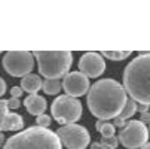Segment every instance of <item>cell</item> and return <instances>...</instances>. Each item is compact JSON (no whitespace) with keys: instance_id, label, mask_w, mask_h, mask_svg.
<instances>
[{"instance_id":"ac0fdd59","label":"cell","mask_w":150,"mask_h":149,"mask_svg":"<svg viewBox=\"0 0 150 149\" xmlns=\"http://www.w3.org/2000/svg\"><path fill=\"white\" fill-rule=\"evenodd\" d=\"M100 143H101L105 149H116V148H117V143H119V139L115 137V136H113V137H107V139L103 137Z\"/></svg>"},{"instance_id":"6da1fadb","label":"cell","mask_w":150,"mask_h":149,"mask_svg":"<svg viewBox=\"0 0 150 149\" xmlns=\"http://www.w3.org/2000/svg\"><path fill=\"white\" fill-rule=\"evenodd\" d=\"M128 101L126 90L115 79L97 81L86 97L89 112L101 121L120 116Z\"/></svg>"},{"instance_id":"2e32d148","label":"cell","mask_w":150,"mask_h":149,"mask_svg":"<svg viewBox=\"0 0 150 149\" xmlns=\"http://www.w3.org/2000/svg\"><path fill=\"white\" fill-rule=\"evenodd\" d=\"M101 54H103L105 58H109V60L120 61V60L128 58L132 52H131V51H101Z\"/></svg>"},{"instance_id":"d4e9b609","label":"cell","mask_w":150,"mask_h":149,"mask_svg":"<svg viewBox=\"0 0 150 149\" xmlns=\"http://www.w3.org/2000/svg\"><path fill=\"white\" fill-rule=\"evenodd\" d=\"M0 88H2V90H0V94H5L6 93V82L3 81V79H0Z\"/></svg>"},{"instance_id":"cb8c5ba5","label":"cell","mask_w":150,"mask_h":149,"mask_svg":"<svg viewBox=\"0 0 150 149\" xmlns=\"http://www.w3.org/2000/svg\"><path fill=\"white\" fill-rule=\"evenodd\" d=\"M140 121H143L144 124H146V122H149V124H150V112H147V113H143Z\"/></svg>"},{"instance_id":"8992f818","label":"cell","mask_w":150,"mask_h":149,"mask_svg":"<svg viewBox=\"0 0 150 149\" xmlns=\"http://www.w3.org/2000/svg\"><path fill=\"white\" fill-rule=\"evenodd\" d=\"M3 67L11 76H27L34 66V54L30 51H9L3 57Z\"/></svg>"},{"instance_id":"603a6c76","label":"cell","mask_w":150,"mask_h":149,"mask_svg":"<svg viewBox=\"0 0 150 149\" xmlns=\"http://www.w3.org/2000/svg\"><path fill=\"white\" fill-rule=\"evenodd\" d=\"M138 112H141V115L150 112V111H149V106H147V104H140V106H138Z\"/></svg>"},{"instance_id":"e0dca14e","label":"cell","mask_w":150,"mask_h":149,"mask_svg":"<svg viewBox=\"0 0 150 149\" xmlns=\"http://www.w3.org/2000/svg\"><path fill=\"white\" fill-rule=\"evenodd\" d=\"M137 111H138V104H137V101L132 100V98H128L125 109H123V112L120 113V118H123V119H129Z\"/></svg>"},{"instance_id":"3957f363","label":"cell","mask_w":150,"mask_h":149,"mask_svg":"<svg viewBox=\"0 0 150 149\" xmlns=\"http://www.w3.org/2000/svg\"><path fill=\"white\" fill-rule=\"evenodd\" d=\"M61 145L57 133L36 125L11 136L3 149H61Z\"/></svg>"},{"instance_id":"d6986e66","label":"cell","mask_w":150,"mask_h":149,"mask_svg":"<svg viewBox=\"0 0 150 149\" xmlns=\"http://www.w3.org/2000/svg\"><path fill=\"white\" fill-rule=\"evenodd\" d=\"M36 124L39 125V127H43V128H48V125L51 124V116L49 115H40V116H37L36 118Z\"/></svg>"},{"instance_id":"5bb4252c","label":"cell","mask_w":150,"mask_h":149,"mask_svg":"<svg viewBox=\"0 0 150 149\" xmlns=\"http://www.w3.org/2000/svg\"><path fill=\"white\" fill-rule=\"evenodd\" d=\"M62 82H59V79H46L43 82V91L49 96H55L61 91Z\"/></svg>"},{"instance_id":"4316f807","label":"cell","mask_w":150,"mask_h":149,"mask_svg":"<svg viewBox=\"0 0 150 149\" xmlns=\"http://www.w3.org/2000/svg\"><path fill=\"white\" fill-rule=\"evenodd\" d=\"M141 149H150V143H147V145H144Z\"/></svg>"},{"instance_id":"5b68a950","label":"cell","mask_w":150,"mask_h":149,"mask_svg":"<svg viewBox=\"0 0 150 149\" xmlns=\"http://www.w3.org/2000/svg\"><path fill=\"white\" fill-rule=\"evenodd\" d=\"M51 113L58 124H76L82 116V103L70 96H58L51 104Z\"/></svg>"},{"instance_id":"484cf974","label":"cell","mask_w":150,"mask_h":149,"mask_svg":"<svg viewBox=\"0 0 150 149\" xmlns=\"http://www.w3.org/2000/svg\"><path fill=\"white\" fill-rule=\"evenodd\" d=\"M91 149H105L101 143H98V142H95V143H92L91 145Z\"/></svg>"},{"instance_id":"44dd1931","label":"cell","mask_w":150,"mask_h":149,"mask_svg":"<svg viewBox=\"0 0 150 149\" xmlns=\"http://www.w3.org/2000/svg\"><path fill=\"white\" fill-rule=\"evenodd\" d=\"M23 88H21V87H13L12 90H11V96L13 97V98H19L21 96H23Z\"/></svg>"},{"instance_id":"7c38bea8","label":"cell","mask_w":150,"mask_h":149,"mask_svg":"<svg viewBox=\"0 0 150 149\" xmlns=\"http://www.w3.org/2000/svg\"><path fill=\"white\" fill-rule=\"evenodd\" d=\"M24 106L25 109L34 115V116H40L43 115V112L46 111L48 104H46V100L43 97H40L39 94H31V96H27V98L24 100Z\"/></svg>"},{"instance_id":"9a60e30c","label":"cell","mask_w":150,"mask_h":149,"mask_svg":"<svg viewBox=\"0 0 150 149\" xmlns=\"http://www.w3.org/2000/svg\"><path fill=\"white\" fill-rule=\"evenodd\" d=\"M95 128H97V131H100L101 136L105 137V139L115 136V125L110 124V122H104V121L98 119V122L95 124Z\"/></svg>"},{"instance_id":"4fadbf2b","label":"cell","mask_w":150,"mask_h":149,"mask_svg":"<svg viewBox=\"0 0 150 149\" xmlns=\"http://www.w3.org/2000/svg\"><path fill=\"white\" fill-rule=\"evenodd\" d=\"M21 88H23L24 91H27L28 96L37 94V91L40 88H43V82H42L39 75L30 73V75H27V76H24L23 79H21Z\"/></svg>"},{"instance_id":"8fae6325","label":"cell","mask_w":150,"mask_h":149,"mask_svg":"<svg viewBox=\"0 0 150 149\" xmlns=\"http://www.w3.org/2000/svg\"><path fill=\"white\" fill-rule=\"evenodd\" d=\"M0 108H2V121H0L2 131H15V130L23 128L24 127L23 116L13 112H9L8 100H0Z\"/></svg>"},{"instance_id":"277c9868","label":"cell","mask_w":150,"mask_h":149,"mask_svg":"<svg viewBox=\"0 0 150 149\" xmlns=\"http://www.w3.org/2000/svg\"><path fill=\"white\" fill-rule=\"evenodd\" d=\"M37 67L42 76L48 79H58L69 75L73 63L70 51H34Z\"/></svg>"},{"instance_id":"7402d4cb","label":"cell","mask_w":150,"mask_h":149,"mask_svg":"<svg viewBox=\"0 0 150 149\" xmlns=\"http://www.w3.org/2000/svg\"><path fill=\"white\" fill-rule=\"evenodd\" d=\"M113 125H115V127H119V128L122 130L123 127L126 125V122H125V119H123V118L117 116V118H115V121H113Z\"/></svg>"},{"instance_id":"52a82bcc","label":"cell","mask_w":150,"mask_h":149,"mask_svg":"<svg viewBox=\"0 0 150 149\" xmlns=\"http://www.w3.org/2000/svg\"><path fill=\"white\" fill-rule=\"evenodd\" d=\"M149 130L147 125L140 121V119H134L126 122V125L119 131V143L123 145V148L126 149H138L143 148L144 145H147V139H149Z\"/></svg>"},{"instance_id":"ffe728a7","label":"cell","mask_w":150,"mask_h":149,"mask_svg":"<svg viewBox=\"0 0 150 149\" xmlns=\"http://www.w3.org/2000/svg\"><path fill=\"white\" fill-rule=\"evenodd\" d=\"M19 98H13V97H11L9 100H8V106H9V109H18L19 108Z\"/></svg>"},{"instance_id":"9c48e42d","label":"cell","mask_w":150,"mask_h":149,"mask_svg":"<svg viewBox=\"0 0 150 149\" xmlns=\"http://www.w3.org/2000/svg\"><path fill=\"white\" fill-rule=\"evenodd\" d=\"M62 88L70 97H80L89 93V78L82 72H70L62 79Z\"/></svg>"},{"instance_id":"ba28073f","label":"cell","mask_w":150,"mask_h":149,"mask_svg":"<svg viewBox=\"0 0 150 149\" xmlns=\"http://www.w3.org/2000/svg\"><path fill=\"white\" fill-rule=\"evenodd\" d=\"M61 143L67 149H85L91 142V134L83 125H61L57 130Z\"/></svg>"},{"instance_id":"30bf717a","label":"cell","mask_w":150,"mask_h":149,"mask_svg":"<svg viewBox=\"0 0 150 149\" xmlns=\"http://www.w3.org/2000/svg\"><path fill=\"white\" fill-rule=\"evenodd\" d=\"M79 69L88 78H98L105 70V63L98 52H85L79 58Z\"/></svg>"},{"instance_id":"7a4b0ae2","label":"cell","mask_w":150,"mask_h":149,"mask_svg":"<svg viewBox=\"0 0 150 149\" xmlns=\"http://www.w3.org/2000/svg\"><path fill=\"white\" fill-rule=\"evenodd\" d=\"M123 87L132 100L150 104V52H140L125 67Z\"/></svg>"}]
</instances>
